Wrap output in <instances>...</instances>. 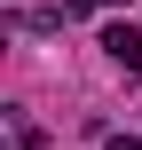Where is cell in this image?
Returning <instances> with one entry per match:
<instances>
[{
  "mask_svg": "<svg viewBox=\"0 0 142 150\" xmlns=\"http://www.w3.org/2000/svg\"><path fill=\"white\" fill-rule=\"evenodd\" d=\"M95 8H126V0H95Z\"/></svg>",
  "mask_w": 142,
  "mask_h": 150,
  "instance_id": "obj_3",
  "label": "cell"
},
{
  "mask_svg": "<svg viewBox=\"0 0 142 150\" xmlns=\"http://www.w3.org/2000/svg\"><path fill=\"white\" fill-rule=\"evenodd\" d=\"M103 47H111V63L142 71V32H134V24H111V32H103Z\"/></svg>",
  "mask_w": 142,
  "mask_h": 150,
  "instance_id": "obj_1",
  "label": "cell"
},
{
  "mask_svg": "<svg viewBox=\"0 0 142 150\" xmlns=\"http://www.w3.org/2000/svg\"><path fill=\"white\" fill-rule=\"evenodd\" d=\"M103 150H142V134H111V142H103Z\"/></svg>",
  "mask_w": 142,
  "mask_h": 150,
  "instance_id": "obj_2",
  "label": "cell"
}]
</instances>
